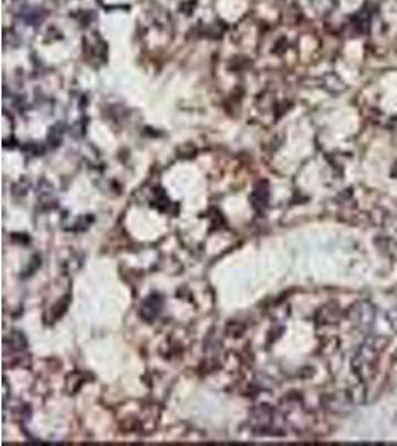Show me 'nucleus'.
Here are the masks:
<instances>
[{"label": "nucleus", "mask_w": 397, "mask_h": 446, "mask_svg": "<svg viewBox=\"0 0 397 446\" xmlns=\"http://www.w3.org/2000/svg\"><path fill=\"white\" fill-rule=\"evenodd\" d=\"M382 339L376 336H369L364 339L359 348L356 349L353 360H351V368L356 377L360 381H369L375 377L378 371V363H379V355L384 348Z\"/></svg>", "instance_id": "nucleus-1"}, {"label": "nucleus", "mask_w": 397, "mask_h": 446, "mask_svg": "<svg viewBox=\"0 0 397 446\" xmlns=\"http://www.w3.org/2000/svg\"><path fill=\"white\" fill-rule=\"evenodd\" d=\"M350 321L351 324L362 332H369L376 318V308L369 301H359L350 309Z\"/></svg>", "instance_id": "nucleus-2"}, {"label": "nucleus", "mask_w": 397, "mask_h": 446, "mask_svg": "<svg viewBox=\"0 0 397 446\" xmlns=\"http://www.w3.org/2000/svg\"><path fill=\"white\" fill-rule=\"evenodd\" d=\"M160 309H161V299L158 298V296H150V298L146 299V302L143 304V307H141V314H143L144 317H147V314H149V320H150V318H153V317L158 315Z\"/></svg>", "instance_id": "nucleus-3"}, {"label": "nucleus", "mask_w": 397, "mask_h": 446, "mask_svg": "<svg viewBox=\"0 0 397 446\" xmlns=\"http://www.w3.org/2000/svg\"><path fill=\"white\" fill-rule=\"evenodd\" d=\"M325 85L326 88L329 89V91L332 93H341L345 89V83L336 76V74H328L325 77Z\"/></svg>", "instance_id": "nucleus-4"}, {"label": "nucleus", "mask_w": 397, "mask_h": 446, "mask_svg": "<svg viewBox=\"0 0 397 446\" xmlns=\"http://www.w3.org/2000/svg\"><path fill=\"white\" fill-rule=\"evenodd\" d=\"M336 0H314V6L320 14H331L336 8Z\"/></svg>", "instance_id": "nucleus-5"}]
</instances>
